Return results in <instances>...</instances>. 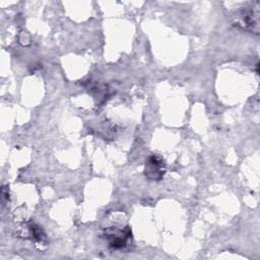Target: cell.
I'll use <instances>...</instances> for the list:
<instances>
[{"label":"cell","mask_w":260,"mask_h":260,"mask_svg":"<svg viewBox=\"0 0 260 260\" xmlns=\"http://www.w3.org/2000/svg\"><path fill=\"white\" fill-rule=\"evenodd\" d=\"M237 25L254 32H258L259 25V6L258 2L252 3L249 6L243 7L236 14Z\"/></svg>","instance_id":"cell-1"},{"label":"cell","mask_w":260,"mask_h":260,"mask_svg":"<svg viewBox=\"0 0 260 260\" xmlns=\"http://www.w3.org/2000/svg\"><path fill=\"white\" fill-rule=\"evenodd\" d=\"M106 238L111 248L116 250L123 249L131 240V230L128 226L123 229H108Z\"/></svg>","instance_id":"cell-2"},{"label":"cell","mask_w":260,"mask_h":260,"mask_svg":"<svg viewBox=\"0 0 260 260\" xmlns=\"http://www.w3.org/2000/svg\"><path fill=\"white\" fill-rule=\"evenodd\" d=\"M166 173L165 160L155 154L148 156L145 161L144 174L149 180H160Z\"/></svg>","instance_id":"cell-3"}]
</instances>
